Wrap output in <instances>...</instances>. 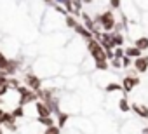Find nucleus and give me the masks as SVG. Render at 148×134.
Returning <instances> with one entry per match:
<instances>
[{
	"instance_id": "nucleus-23",
	"label": "nucleus",
	"mask_w": 148,
	"mask_h": 134,
	"mask_svg": "<svg viewBox=\"0 0 148 134\" xmlns=\"http://www.w3.org/2000/svg\"><path fill=\"white\" fill-rule=\"evenodd\" d=\"M120 2H122V0H110L112 9H120Z\"/></svg>"
},
{
	"instance_id": "nucleus-11",
	"label": "nucleus",
	"mask_w": 148,
	"mask_h": 134,
	"mask_svg": "<svg viewBox=\"0 0 148 134\" xmlns=\"http://www.w3.org/2000/svg\"><path fill=\"white\" fill-rule=\"evenodd\" d=\"M38 122H40V124H44L45 127L54 125V120H52V117H51V115H49V117H38Z\"/></svg>"
},
{
	"instance_id": "nucleus-14",
	"label": "nucleus",
	"mask_w": 148,
	"mask_h": 134,
	"mask_svg": "<svg viewBox=\"0 0 148 134\" xmlns=\"http://www.w3.org/2000/svg\"><path fill=\"white\" fill-rule=\"evenodd\" d=\"M66 26H70V28H75V26H77V19L73 18V16H66Z\"/></svg>"
},
{
	"instance_id": "nucleus-19",
	"label": "nucleus",
	"mask_w": 148,
	"mask_h": 134,
	"mask_svg": "<svg viewBox=\"0 0 148 134\" xmlns=\"http://www.w3.org/2000/svg\"><path fill=\"white\" fill-rule=\"evenodd\" d=\"M113 54H115V57H124V56H125V54H124V49H122L120 45H117V49H115Z\"/></svg>"
},
{
	"instance_id": "nucleus-18",
	"label": "nucleus",
	"mask_w": 148,
	"mask_h": 134,
	"mask_svg": "<svg viewBox=\"0 0 148 134\" xmlns=\"http://www.w3.org/2000/svg\"><path fill=\"white\" fill-rule=\"evenodd\" d=\"M113 91H122V87L119 84H110L106 85V92H113Z\"/></svg>"
},
{
	"instance_id": "nucleus-3",
	"label": "nucleus",
	"mask_w": 148,
	"mask_h": 134,
	"mask_svg": "<svg viewBox=\"0 0 148 134\" xmlns=\"http://www.w3.org/2000/svg\"><path fill=\"white\" fill-rule=\"evenodd\" d=\"M139 84V79L136 77V75H127L125 79H124V84H122V89L125 91V92H131L136 85Z\"/></svg>"
},
{
	"instance_id": "nucleus-21",
	"label": "nucleus",
	"mask_w": 148,
	"mask_h": 134,
	"mask_svg": "<svg viewBox=\"0 0 148 134\" xmlns=\"http://www.w3.org/2000/svg\"><path fill=\"white\" fill-rule=\"evenodd\" d=\"M122 66H124V68H129V66H131V57L129 56H124L122 57Z\"/></svg>"
},
{
	"instance_id": "nucleus-8",
	"label": "nucleus",
	"mask_w": 148,
	"mask_h": 134,
	"mask_svg": "<svg viewBox=\"0 0 148 134\" xmlns=\"http://www.w3.org/2000/svg\"><path fill=\"white\" fill-rule=\"evenodd\" d=\"M141 52H143V51H141V49H138L136 45H132V47H127V49H125V54H127L129 57H139V56H141Z\"/></svg>"
},
{
	"instance_id": "nucleus-10",
	"label": "nucleus",
	"mask_w": 148,
	"mask_h": 134,
	"mask_svg": "<svg viewBox=\"0 0 148 134\" xmlns=\"http://www.w3.org/2000/svg\"><path fill=\"white\" fill-rule=\"evenodd\" d=\"M75 30H77V33H80V35H82L86 40H91V37H92V35H91V31H89L87 28H84V26L77 25V26H75Z\"/></svg>"
},
{
	"instance_id": "nucleus-28",
	"label": "nucleus",
	"mask_w": 148,
	"mask_h": 134,
	"mask_svg": "<svg viewBox=\"0 0 148 134\" xmlns=\"http://www.w3.org/2000/svg\"><path fill=\"white\" fill-rule=\"evenodd\" d=\"M0 134H2V129H0Z\"/></svg>"
},
{
	"instance_id": "nucleus-22",
	"label": "nucleus",
	"mask_w": 148,
	"mask_h": 134,
	"mask_svg": "<svg viewBox=\"0 0 148 134\" xmlns=\"http://www.w3.org/2000/svg\"><path fill=\"white\" fill-rule=\"evenodd\" d=\"M112 64H113V68H120V66H122L120 57H113V59H112Z\"/></svg>"
},
{
	"instance_id": "nucleus-4",
	"label": "nucleus",
	"mask_w": 148,
	"mask_h": 134,
	"mask_svg": "<svg viewBox=\"0 0 148 134\" xmlns=\"http://www.w3.org/2000/svg\"><path fill=\"white\" fill-rule=\"evenodd\" d=\"M25 82H26V85H28L32 91H38V89H40V85H42L40 79H38L37 75H33V73H28V75L25 77Z\"/></svg>"
},
{
	"instance_id": "nucleus-7",
	"label": "nucleus",
	"mask_w": 148,
	"mask_h": 134,
	"mask_svg": "<svg viewBox=\"0 0 148 134\" xmlns=\"http://www.w3.org/2000/svg\"><path fill=\"white\" fill-rule=\"evenodd\" d=\"M131 110L134 111V113H138L139 117H143V118H148V106H145V105H132L131 106Z\"/></svg>"
},
{
	"instance_id": "nucleus-12",
	"label": "nucleus",
	"mask_w": 148,
	"mask_h": 134,
	"mask_svg": "<svg viewBox=\"0 0 148 134\" xmlns=\"http://www.w3.org/2000/svg\"><path fill=\"white\" fill-rule=\"evenodd\" d=\"M119 108H120L122 111H129V110H131V106H129V103H127L125 98H122V99L119 101Z\"/></svg>"
},
{
	"instance_id": "nucleus-27",
	"label": "nucleus",
	"mask_w": 148,
	"mask_h": 134,
	"mask_svg": "<svg viewBox=\"0 0 148 134\" xmlns=\"http://www.w3.org/2000/svg\"><path fill=\"white\" fill-rule=\"evenodd\" d=\"M84 4H92V0H82Z\"/></svg>"
},
{
	"instance_id": "nucleus-16",
	"label": "nucleus",
	"mask_w": 148,
	"mask_h": 134,
	"mask_svg": "<svg viewBox=\"0 0 148 134\" xmlns=\"http://www.w3.org/2000/svg\"><path fill=\"white\" fill-rule=\"evenodd\" d=\"M96 68L98 70H108V61H96Z\"/></svg>"
},
{
	"instance_id": "nucleus-17",
	"label": "nucleus",
	"mask_w": 148,
	"mask_h": 134,
	"mask_svg": "<svg viewBox=\"0 0 148 134\" xmlns=\"http://www.w3.org/2000/svg\"><path fill=\"white\" fill-rule=\"evenodd\" d=\"M44 134H59V127H56V125H49V127L45 129Z\"/></svg>"
},
{
	"instance_id": "nucleus-20",
	"label": "nucleus",
	"mask_w": 148,
	"mask_h": 134,
	"mask_svg": "<svg viewBox=\"0 0 148 134\" xmlns=\"http://www.w3.org/2000/svg\"><path fill=\"white\" fill-rule=\"evenodd\" d=\"M12 115H14V117H23V115H25V111H23V106L19 105V106H18V108L12 111Z\"/></svg>"
},
{
	"instance_id": "nucleus-1",
	"label": "nucleus",
	"mask_w": 148,
	"mask_h": 134,
	"mask_svg": "<svg viewBox=\"0 0 148 134\" xmlns=\"http://www.w3.org/2000/svg\"><path fill=\"white\" fill-rule=\"evenodd\" d=\"M96 23H98V25H101V28H103L105 31H112V30L115 28V25H117L112 11H106V12H103V14L96 16Z\"/></svg>"
},
{
	"instance_id": "nucleus-25",
	"label": "nucleus",
	"mask_w": 148,
	"mask_h": 134,
	"mask_svg": "<svg viewBox=\"0 0 148 134\" xmlns=\"http://www.w3.org/2000/svg\"><path fill=\"white\" fill-rule=\"evenodd\" d=\"M141 134H148V127H145V129L141 131Z\"/></svg>"
},
{
	"instance_id": "nucleus-24",
	"label": "nucleus",
	"mask_w": 148,
	"mask_h": 134,
	"mask_svg": "<svg viewBox=\"0 0 148 134\" xmlns=\"http://www.w3.org/2000/svg\"><path fill=\"white\" fill-rule=\"evenodd\" d=\"M9 89V84H0V96H4Z\"/></svg>"
},
{
	"instance_id": "nucleus-2",
	"label": "nucleus",
	"mask_w": 148,
	"mask_h": 134,
	"mask_svg": "<svg viewBox=\"0 0 148 134\" xmlns=\"http://www.w3.org/2000/svg\"><path fill=\"white\" fill-rule=\"evenodd\" d=\"M87 49H89L91 56H92L96 61H105V59H108V57H106V51H105V47L99 45L98 40H87Z\"/></svg>"
},
{
	"instance_id": "nucleus-5",
	"label": "nucleus",
	"mask_w": 148,
	"mask_h": 134,
	"mask_svg": "<svg viewBox=\"0 0 148 134\" xmlns=\"http://www.w3.org/2000/svg\"><path fill=\"white\" fill-rule=\"evenodd\" d=\"M134 68H136V72L138 73H145V72H148V56H139V57H136V61H134Z\"/></svg>"
},
{
	"instance_id": "nucleus-6",
	"label": "nucleus",
	"mask_w": 148,
	"mask_h": 134,
	"mask_svg": "<svg viewBox=\"0 0 148 134\" xmlns=\"http://www.w3.org/2000/svg\"><path fill=\"white\" fill-rule=\"evenodd\" d=\"M35 110H37V115H38V117H49L51 111H52L45 101H38V103L35 105Z\"/></svg>"
},
{
	"instance_id": "nucleus-13",
	"label": "nucleus",
	"mask_w": 148,
	"mask_h": 134,
	"mask_svg": "<svg viewBox=\"0 0 148 134\" xmlns=\"http://www.w3.org/2000/svg\"><path fill=\"white\" fill-rule=\"evenodd\" d=\"M70 118V115L68 113H59V118H58V125L59 127H63L64 124H66V120Z\"/></svg>"
},
{
	"instance_id": "nucleus-9",
	"label": "nucleus",
	"mask_w": 148,
	"mask_h": 134,
	"mask_svg": "<svg viewBox=\"0 0 148 134\" xmlns=\"http://www.w3.org/2000/svg\"><path fill=\"white\" fill-rule=\"evenodd\" d=\"M134 45H136L138 49H141V51H146V49H148V37H139V38L134 42Z\"/></svg>"
},
{
	"instance_id": "nucleus-26",
	"label": "nucleus",
	"mask_w": 148,
	"mask_h": 134,
	"mask_svg": "<svg viewBox=\"0 0 148 134\" xmlns=\"http://www.w3.org/2000/svg\"><path fill=\"white\" fill-rule=\"evenodd\" d=\"M45 4H54V0H44Z\"/></svg>"
},
{
	"instance_id": "nucleus-15",
	"label": "nucleus",
	"mask_w": 148,
	"mask_h": 134,
	"mask_svg": "<svg viewBox=\"0 0 148 134\" xmlns=\"http://www.w3.org/2000/svg\"><path fill=\"white\" fill-rule=\"evenodd\" d=\"M113 44H115V47H117V45H122V44H124V37H122L120 33H115V35H113Z\"/></svg>"
}]
</instances>
